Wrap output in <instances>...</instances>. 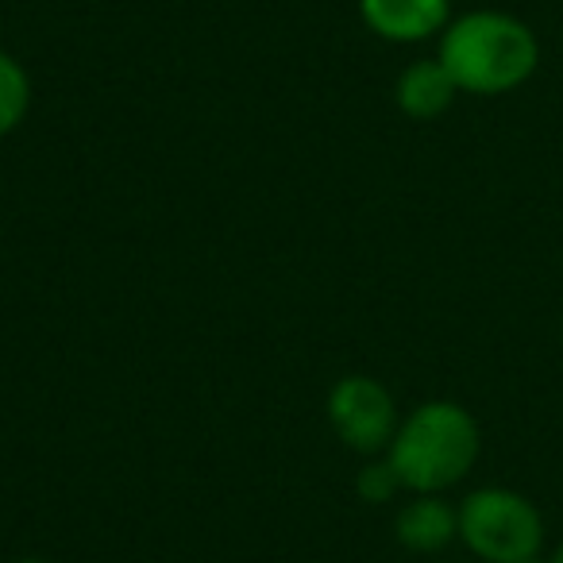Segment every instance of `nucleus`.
<instances>
[{
  "label": "nucleus",
  "mask_w": 563,
  "mask_h": 563,
  "mask_svg": "<svg viewBox=\"0 0 563 563\" xmlns=\"http://www.w3.org/2000/svg\"><path fill=\"white\" fill-rule=\"evenodd\" d=\"M483 452L478 421L460 401H424L409 417H401L386 460L398 471L401 490L444 494L471 475Z\"/></svg>",
  "instance_id": "obj_2"
},
{
  "label": "nucleus",
  "mask_w": 563,
  "mask_h": 563,
  "mask_svg": "<svg viewBox=\"0 0 563 563\" xmlns=\"http://www.w3.org/2000/svg\"><path fill=\"white\" fill-rule=\"evenodd\" d=\"M460 97V86L452 81V74L444 70L440 58H417L401 70L398 86H394V101L409 120H437Z\"/></svg>",
  "instance_id": "obj_7"
},
{
  "label": "nucleus",
  "mask_w": 563,
  "mask_h": 563,
  "mask_svg": "<svg viewBox=\"0 0 563 563\" xmlns=\"http://www.w3.org/2000/svg\"><path fill=\"white\" fill-rule=\"evenodd\" d=\"M27 109H32V78L16 55L0 47V140L24 124Z\"/></svg>",
  "instance_id": "obj_8"
},
{
  "label": "nucleus",
  "mask_w": 563,
  "mask_h": 563,
  "mask_svg": "<svg viewBox=\"0 0 563 563\" xmlns=\"http://www.w3.org/2000/svg\"><path fill=\"white\" fill-rule=\"evenodd\" d=\"M360 16L386 43H424L452 24V0H360Z\"/></svg>",
  "instance_id": "obj_5"
},
{
  "label": "nucleus",
  "mask_w": 563,
  "mask_h": 563,
  "mask_svg": "<svg viewBox=\"0 0 563 563\" xmlns=\"http://www.w3.org/2000/svg\"><path fill=\"white\" fill-rule=\"evenodd\" d=\"M552 563H563V544L555 548V555H552Z\"/></svg>",
  "instance_id": "obj_11"
},
{
  "label": "nucleus",
  "mask_w": 563,
  "mask_h": 563,
  "mask_svg": "<svg viewBox=\"0 0 563 563\" xmlns=\"http://www.w3.org/2000/svg\"><path fill=\"white\" fill-rule=\"evenodd\" d=\"M460 540L486 563H517L540 555L544 517L509 486H483L460 506Z\"/></svg>",
  "instance_id": "obj_3"
},
{
  "label": "nucleus",
  "mask_w": 563,
  "mask_h": 563,
  "mask_svg": "<svg viewBox=\"0 0 563 563\" xmlns=\"http://www.w3.org/2000/svg\"><path fill=\"white\" fill-rule=\"evenodd\" d=\"M355 490H360V498L371 501V506H383V501H390L394 494L401 490V478H398V471L390 467V460H375V463H367V467H360Z\"/></svg>",
  "instance_id": "obj_9"
},
{
  "label": "nucleus",
  "mask_w": 563,
  "mask_h": 563,
  "mask_svg": "<svg viewBox=\"0 0 563 563\" xmlns=\"http://www.w3.org/2000/svg\"><path fill=\"white\" fill-rule=\"evenodd\" d=\"M329 421L336 437L344 440L352 452L375 455L386 452L398 432V401L378 378L371 375H347L332 386L329 394Z\"/></svg>",
  "instance_id": "obj_4"
},
{
  "label": "nucleus",
  "mask_w": 563,
  "mask_h": 563,
  "mask_svg": "<svg viewBox=\"0 0 563 563\" xmlns=\"http://www.w3.org/2000/svg\"><path fill=\"white\" fill-rule=\"evenodd\" d=\"M12 563H51V560H40V555H27V560H12Z\"/></svg>",
  "instance_id": "obj_10"
},
{
  "label": "nucleus",
  "mask_w": 563,
  "mask_h": 563,
  "mask_svg": "<svg viewBox=\"0 0 563 563\" xmlns=\"http://www.w3.org/2000/svg\"><path fill=\"white\" fill-rule=\"evenodd\" d=\"M517 563H544V560H540V555H532V560H517Z\"/></svg>",
  "instance_id": "obj_12"
},
{
  "label": "nucleus",
  "mask_w": 563,
  "mask_h": 563,
  "mask_svg": "<svg viewBox=\"0 0 563 563\" xmlns=\"http://www.w3.org/2000/svg\"><path fill=\"white\" fill-rule=\"evenodd\" d=\"M440 63L460 93L498 97L525 86L540 66V43L525 20L509 12L478 9L440 32Z\"/></svg>",
  "instance_id": "obj_1"
},
{
  "label": "nucleus",
  "mask_w": 563,
  "mask_h": 563,
  "mask_svg": "<svg viewBox=\"0 0 563 563\" xmlns=\"http://www.w3.org/2000/svg\"><path fill=\"white\" fill-rule=\"evenodd\" d=\"M394 537L409 552H440V548H448L460 537V509L440 498V494H417L413 501H406L398 509Z\"/></svg>",
  "instance_id": "obj_6"
}]
</instances>
